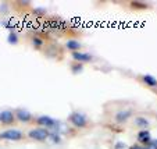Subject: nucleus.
Here are the masks:
<instances>
[{"label":"nucleus","mask_w":157,"mask_h":149,"mask_svg":"<svg viewBox=\"0 0 157 149\" xmlns=\"http://www.w3.org/2000/svg\"><path fill=\"white\" fill-rule=\"evenodd\" d=\"M68 121L77 128H83L88 125V117L81 112H72L68 116Z\"/></svg>","instance_id":"f257e3e1"},{"label":"nucleus","mask_w":157,"mask_h":149,"mask_svg":"<svg viewBox=\"0 0 157 149\" xmlns=\"http://www.w3.org/2000/svg\"><path fill=\"white\" fill-rule=\"evenodd\" d=\"M24 138L22 131L17 128H9L0 132V141H21Z\"/></svg>","instance_id":"f03ea898"},{"label":"nucleus","mask_w":157,"mask_h":149,"mask_svg":"<svg viewBox=\"0 0 157 149\" xmlns=\"http://www.w3.org/2000/svg\"><path fill=\"white\" fill-rule=\"evenodd\" d=\"M49 135H50V131L44 127H36V128L29 130V132H28V137L33 141H46Z\"/></svg>","instance_id":"7ed1b4c3"},{"label":"nucleus","mask_w":157,"mask_h":149,"mask_svg":"<svg viewBox=\"0 0 157 149\" xmlns=\"http://www.w3.org/2000/svg\"><path fill=\"white\" fill-rule=\"evenodd\" d=\"M36 124L40 125V127H44V128H56V125L59 124V120L53 119L50 116H39L38 119L35 120Z\"/></svg>","instance_id":"20e7f679"},{"label":"nucleus","mask_w":157,"mask_h":149,"mask_svg":"<svg viewBox=\"0 0 157 149\" xmlns=\"http://www.w3.org/2000/svg\"><path fill=\"white\" fill-rule=\"evenodd\" d=\"M15 114V120H18V121L21 123H29L33 120V116L31 112H28L27 109H17V110L14 112Z\"/></svg>","instance_id":"39448f33"},{"label":"nucleus","mask_w":157,"mask_h":149,"mask_svg":"<svg viewBox=\"0 0 157 149\" xmlns=\"http://www.w3.org/2000/svg\"><path fill=\"white\" fill-rule=\"evenodd\" d=\"M72 59L75 60L77 63H89L93 60V56L90 53H88V52H72L71 53Z\"/></svg>","instance_id":"423d86ee"},{"label":"nucleus","mask_w":157,"mask_h":149,"mask_svg":"<svg viewBox=\"0 0 157 149\" xmlns=\"http://www.w3.org/2000/svg\"><path fill=\"white\" fill-rule=\"evenodd\" d=\"M15 121V114L11 110H3L2 112V124L10 125Z\"/></svg>","instance_id":"0eeeda50"},{"label":"nucleus","mask_w":157,"mask_h":149,"mask_svg":"<svg viewBox=\"0 0 157 149\" xmlns=\"http://www.w3.org/2000/svg\"><path fill=\"white\" fill-rule=\"evenodd\" d=\"M132 116V112L131 110H121L116 114V123L122 124V123H127L129 120V117Z\"/></svg>","instance_id":"6e6552de"},{"label":"nucleus","mask_w":157,"mask_h":149,"mask_svg":"<svg viewBox=\"0 0 157 149\" xmlns=\"http://www.w3.org/2000/svg\"><path fill=\"white\" fill-rule=\"evenodd\" d=\"M138 141L143 145H147L149 142L151 141V135H150V131L147 130H142V131L138 132Z\"/></svg>","instance_id":"1a4fd4ad"},{"label":"nucleus","mask_w":157,"mask_h":149,"mask_svg":"<svg viewBox=\"0 0 157 149\" xmlns=\"http://www.w3.org/2000/svg\"><path fill=\"white\" fill-rule=\"evenodd\" d=\"M142 81L147 85V87H150V88H156L157 87V80L153 77V75H150V74H145V75H142Z\"/></svg>","instance_id":"9d476101"},{"label":"nucleus","mask_w":157,"mask_h":149,"mask_svg":"<svg viewBox=\"0 0 157 149\" xmlns=\"http://www.w3.org/2000/svg\"><path fill=\"white\" fill-rule=\"evenodd\" d=\"M65 46H67V49L71 52H79L81 49V43L79 41H75V39H70V41H67V43H65Z\"/></svg>","instance_id":"9b49d317"},{"label":"nucleus","mask_w":157,"mask_h":149,"mask_svg":"<svg viewBox=\"0 0 157 149\" xmlns=\"http://www.w3.org/2000/svg\"><path fill=\"white\" fill-rule=\"evenodd\" d=\"M133 123H135V125H138V127H142V128H146V127L149 125V120L145 119V117H135Z\"/></svg>","instance_id":"f8f14e48"},{"label":"nucleus","mask_w":157,"mask_h":149,"mask_svg":"<svg viewBox=\"0 0 157 149\" xmlns=\"http://www.w3.org/2000/svg\"><path fill=\"white\" fill-rule=\"evenodd\" d=\"M18 35H17V32H14V31H11V32L7 35V42H9L10 45H17L18 43Z\"/></svg>","instance_id":"ddd939ff"},{"label":"nucleus","mask_w":157,"mask_h":149,"mask_svg":"<svg viewBox=\"0 0 157 149\" xmlns=\"http://www.w3.org/2000/svg\"><path fill=\"white\" fill-rule=\"evenodd\" d=\"M43 39L42 38H39V36H33L32 38V45H33V48H36V49H39V48H42L43 46Z\"/></svg>","instance_id":"4468645a"},{"label":"nucleus","mask_w":157,"mask_h":149,"mask_svg":"<svg viewBox=\"0 0 157 149\" xmlns=\"http://www.w3.org/2000/svg\"><path fill=\"white\" fill-rule=\"evenodd\" d=\"M49 138H50V139L53 141L54 143L61 142V135H60L57 131H50V135H49Z\"/></svg>","instance_id":"2eb2a0df"},{"label":"nucleus","mask_w":157,"mask_h":149,"mask_svg":"<svg viewBox=\"0 0 157 149\" xmlns=\"http://www.w3.org/2000/svg\"><path fill=\"white\" fill-rule=\"evenodd\" d=\"M83 70V66L81 64V63H74L71 66V71H72V74H79L81 71Z\"/></svg>","instance_id":"dca6fc26"},{"label":"nucleus","mask_w":157,"mask_h":149,"mask_svg":"<svg viewBox=\"0 0 157 149\" xmlns=\"http://www.w3.org/2000/svg\"><path fill=\"white\" fill-rule=\"evenodd\" d=\"M114 149H128V146L125 145V142H122V141H117L116 145H114Z\"/></svg>","instance_id":"f3484780"},{"label":"nucleus","mask_w":157,"mask_h":149,"mask_svg":"<svg viewBox=\"0 0 157 149\" xmlns=\"http://www.w3.org/2000/svg\"><path fill=\"white\" fill-rule=\"evenodd\" d=\"M146 149H157V139H151L147 145H145Z\"/></svg>","instance_id":"a211bd4d"},{"label":"nucleus","mask_w":157,"mask_h":149,"mask_svg":"<svg viewBox=\"0 0 157 149\" xmlns=\"http://www.w3.org/2000/svg\"><path fill=\"white\" fill-rule=\"evenodd\" d=\"M129 149H146L145 145H139V143H136V145H132Z\"/></svg>","instance_id":"6ab92c4d"},{"label":"nucleus","mask_w":157,"mask_h":149,"mask_svg":"<svg viewBox=\"0 0 157 149\" xmlns=\"http://www.w3.org/2000/svg\"><path fill=\"white\" fill-rule=\"evenodd\" d=\"M33 13H39V14H43V13H46V10H43V7H38V9L33 10Z\"/></svg>","instance_id":"aec40b11"},{"label":"nucleus","mask_w":157,"mask_h":149,"mask_svg":"<svg viewBox=\"0 0 157 149\" xmlns=\"http://www.w3.org/2000/svg\"><path fill=\"white\" fill-rule=\"evenodd\" d=\"M0 123H2V112H0Z\"/></svg>","instance_id":"412c9836"}]
</instances>
